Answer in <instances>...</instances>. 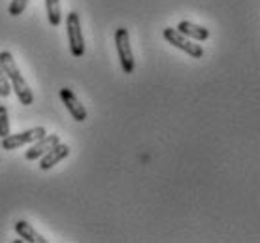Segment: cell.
<instances>
[{
    "mask_svg": "<svg viewBox=\"0 0 260 243\" xmlns=\"http://www.w3.org/2000/svg\"><path fill=\"white\" fill-rule=\"evenodd\" d=\"M0 66H2V70L6 74L8 81H10V85H12V91H15L17 94V98L23 106H30L34 102V94H32V89L28 87V83L25 81V78L21 76L19 68L15 64V59H13V55L10 51H2L0 53Z\"/></svg>",
    "mask_w": 260,
    "mask_h": 243,
    "instance_id": "cell-1",
    "label": "cell"
},
{
    "mask_svg": "<svg viewBox=\"0 0 260 243\" xmlns=\"http://www.w3.org/2000/svg\"><path fill=\"white\" fill-rule=\"evenodd\" d=\"M66 32H68V44H70V53L79 59L85 53V40L81 32V21H79V13L70 12L66 17Z\"/></svg>",
    "mask_w": 260,
    "mask_h": 243,
    "instance_id": "cell-2",
    "label": "cell"
},
{
    "mask_svg": "<svg viewBox=\"0 0 260 243\" xmlns=\"http://www.w3.org/2000/svg\"><path fill=\"white\" fill-rule=\"evenodd\" d=\"M47 132L44 126H34V128L19 132V134H8L6 138H2V149H6V151L19 149V147H23V145L34 144L36 140L44 138Z\"/></svg>",
    "mask_w": 260,
    "mask_h": 243,
    "instance_id": "cell-3",
    "label": "cell"
},
{
    "mask_svg": "<svg viewBox=\"0 0 260 243\" xmlns=\"http://www.w3.org/2000/svg\"><path fill=\"white\" fill-rule=\"evenodd\" d=\"M164 38L168 44H172L174 47L185 51L187 55H190L192 59H202L204 57V49H202L200 44H194L190 38H187L185 34H181L177 28H164Z\"/></svg>",
    "mask_w": 260,
    "mask_h": 243,
    "instance_id": "cell-4",
    "label": "cell"
},
{
    "mask_svg": "<svg viewBox=\"0 0 260 243\" xmlns=\"http://www.w3.org/2000/svg\"><path fill=\"white\" fill-rule=\"evenodd\" d=\"M115 47H117V55L121 60V68L124 74L134 72V55H132V47H130V36L126 28H117L115 30Z\"/></svg>",
    "mask_w": 260,
    "mask_h": 243,
    "instance_id": "cell-5",
    "label": "cell"
},
{
    "mask_svg": "<svg viewBox=\"0 0 260 243\" xmlns=\"http://www.w3.org/2000/svg\"><path fill=\"white\" fill-rule=\"evenodd\" d=\"M60 100L64 102L66 110L72 115V119H76L78 123H83L85 119H87V110H85L83 104L78 100V96L72 92V89H68V87L60 89Z\"/></svg>",
    "mask_w": 260,
    "mask_h": 243,
    "instance_id": "cell-6",
    "label": "cell"
},
{
    "mask_svg": "<svg viewBox=\"0 0 260 243\" xmlns=\"http://www.w3.org/2000/svg\"><path fill=\"white\" fill-rule=\"evenodd\" d=\"M57 144H60V136L59 134H49V136H44V138L36 140L32 144V147L25 153V158L26 160H36V158L44 157L49 149H53Z\"/></svg>",
    "mask_w": 260,
    "mask_h": 243,
    "instance_id": "cell-7",
    "label": "cell"
},
{
    "mask_svg": "<svg viewBox=\"0 0 260 243\" xmlns=\"http://www.w3.org/2000/svg\"><path fill=\"white\" fill-rule=\"evenodd\" d=\"M68 153H70V147L66 144H57L53 149H49V151L42 157V162H40V170H51L55 164H59L62 158L68 157Z\"/></svg>",
    "mask_w": 260,
    "mask_h": 243,
    "instance_id": "cell-8",
    "label": "cell"
},
{
    "mask_svg": "<svg viewBox=\"0 0 260 243\" xmlns=\"http://www.w3.org/2000/svg\"><path fill=\"white\" fill-rule=\"evenodd\" d=\"M177 30L181 34H185L187 38L196 40V42H204V40L209 38V30L206 26L194 25V23H190V21H181V23L177 25Z\"/></svg>",
    "mask_w": 260,
    "mask_h": 243,
    "instance_id": "cell-9",
    "label": "cell"
},
{
    "mask_svg": "<svg viewBox=\"0 0 260 243\" xmlns=\"http://www.w3.org/2000/svg\"><path fill=\"white\" fill-rule=\"evenodd\" d=\"M15 232L28 243H47L46 237L42 236V234H38L26 221H17L15 223Z\"/></svg>",
    "mask_w": 260,
    "mask_h": 243,
    "instance_id": "cell-10",
    "label": "cell"
},
{
    "mask_svg": "<svg viewBox=\"0 0 260 243\" xmlns=\"http://www.w3.org/2000/svg\"><path fill=\"white\" fill-rule=\"evenodd\" d=\"M47 19L53 26L60 25V0H46Z\"/></svg>",
    "mask_w": 260,
    "mask_h": 243,
    "instance_id": "cell-11",
    "label": "cell"
},
{
    "mask_svg": "<svg viewBox=\"0 0 260 243\" xmlns=\"http://www.w3.org/2000/svg\"><path fill=\"white\" fill-rule=\"evenodd\" d=\"M10 134V119H8V110L0 106V138H6Z\"/></svg>",
    "mask_w": 260,
    "mask_h": 243,
    "instance_id": "cell-12",
    "label": "cell"
},
{
    "mask_svg": "<svg viewBox=\"0 0 260 243\" xmlns=\"http://www.w3.org/2000/svg\"><path fill=\"white\" fill-rule=\"evenodd\" d=\"M26 4H28V0H12V4L8 8V13L12 17H17V15H21V13L25 12Z\"/></svg>",
    "mask_w": 260,
    "mask_h": 243,
    "instance_id": "cell-13",
    "label": "cell"
},
{
    "mask_svg": "<svg viewBox=\"0 0 260 243\" xmlns=\"http://www.w3.org/2000/svg\"><path fill=\"white\" fill-rule=\"evenodd\" d=\"M10 92H12V85H10L6 74H4L2 66H0V96L6 98V96H10Z\"/></svg>",
    "mask_w": 260,
    "mask_h": 243,
    "instance_id": "cell-14",
    "label": "cell"
}]
</instances>
